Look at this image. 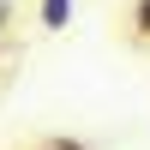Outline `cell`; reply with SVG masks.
Instances as JSON below:
<instances>
[{
  "label": "cell",
  "instance_id": "cell-1",
  "mask_svg": "<svg viewBox=\"0 0 150 150\" xmlns=\"http://www.w3.org/2000/svg\"><path fill=\"white\" fill-rule=\"evenodd\" d=\"M72 6H78V0H36V24H42V30H66Z\"/></svg>",
  "mask_w": 150,
  "mask_h": 150
},
{
  "label": "cell",
  "instance_id": "cell-2",
  "mask_svg": "<svg viewBox=\"0 0 150 150\" xmlns=\"http://www.w3.org/2000/svg\"><path fill=\"white\" fill-rule=\"evenodd\" d=\"M132 42L150 48V0H138V6H132Z\"/></svg>",
  "mask_w": 150,
  "mask_h": 150
},
{
  "label": "cell",
  "instance_id": "cell-3",
  "mask_svg": "<svg viewBox=\"0 0 150 150\" xmlns=\"http://www.w3.org/2000/svg\"><path fill=\"white\" fill-rule=\"evenodd\" d=\"M42 150H84V144H78V138H48Z\"/></svg>",
  "mask_w": 150,
  "mask_h": 150
},
{
  "label": "cell",
  "instance_id": "cell-4",
  "mask_svg": "<svg viewBox=\"0 0 150 150\" xmlns=\"http://www.w3.org/2000/svg\"><path fill=\"white\" fill-rule=\"evenodd\" d=\"M6 24H12V6L0 0V48H6Z\"/></svg>",
  "mask_w": 150,
  "mask_h": 150
}]
</instances>
